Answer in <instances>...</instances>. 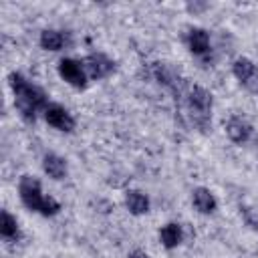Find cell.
<instances>
[{"label":"cell","instance_id":"obj_11","mask_svg":"<svg viewBox=\"0 0 258 258\" xmlns=\"http://www.w3.org/2000/svg\"><path fill=\"white\" fill-rule=\"evenodd\" d=\"M40 167H42L44 175L54 181H60L69 175V161L62 155H58L56 151H46L40 159Z\"/></svg>","mask_w":258,"mask_h":258},{"label":"cell","instance_id":"obj_9","mask_svg":"<svg viewBox=\"0 0 258 258\" xmlns=\"http://www.w3.org/2000/svg\"><path fill=\"white\" fill-rule=\"evenodd\" d=\"M183 42L187 50L198 58H206L212 52V36L204 26H189L183 34Z\"/></svg>","mask_w":258,"mask_h":258},{"label":"cell","instance_id":"obj_5","mask_svg":"<svg viewBox=\"0 0 258 258\" xmlns=\"http://www.w3.org/2000/svg\"><path fill=\"white\" fill-rule=\"evenodd\" d=\"M56 73L60 77V81H64L69 87L77 89V91H85L89 85V77L83 69L81 58H73V56H62L56 64Z\"/></svg>","mask_w":258,"mask_h":258},{"label":"cell","instance_id":"obj_4","mask_svg":"<svg viewBox=\"0 0 258 258\" xmlns=\"http://www.w3.org/2000/svg\"><path fill=\"white\" fill-rule=\"evenodd\" d=\"M81 62H83V69H85L89 81H103V79H109V77L117 71V62H115L109 54H105V52H101V50H95V52L85 54V56L81 58Z\"/></svg>","mask_w":258,"mask_h":258},{"label":"cell","instance_id":"obj_3","mask_svg":"<svg viewBox=\"0 0 258 258\" xmlns=\"http://www.w3.org/2000/svg\"><path fill=\"white\" fill-rule=\"evenodd\" d=\"M18 198H20L22 206L28 212H34L42 218H54L62 210L60 202L52 196H46L42 191L40 179L36 175H30V173L20 175V179H18Z\"/></svg>","mask_w":258,"mask_h":258},{"label":"cell","instance_id":"obj_13","mask_svg":"<svg viewBox=\"0 0 258 258\" xmlns=\"http://www.w3.org/2000/svg\"><path fill=\"white\" fill-rule=\"evenodd\" d=\"M123 204L127 208V212L131 216H145L149 210H151V200L149 196L143 191V189H137V187H129L123 196Z\"/></svg>","mask_w":258,"mask_h":258},{"label":"cell","instance_id":"obj_15","mask_svg":"<svg viewBox=\"0 0 258 258\" xmlns=\"http://www.w3.org/2000/svg\"><path fill=\"white\" fill-rule=\"evenodd\" d=\"M0 236L6 242H18L22 232H20V224L16 220L14 214H10L8 210L0 212Z\"/></svg>","mask_w":258,"mask_h":258},{"label":"cell","instance_id":"obj_1","mask_svg":"<svg viewBox=\"0 0 258 258\" xmlns=\"http://www.w3.org/2000/svg\"><path fill=\"white\" fill-rule=\"evenodd\" d=\"M8 85L14 97V109L18 111L20 119L26 123H36L38 117H42L48 101V93L32 83L30 79H26L20 71H12L8 75Z\"/></svg>","mask_w":258,"mask_h":258},{"label":"cell","instance_id":"obj_16","mask_svg":"<svg viewBox=\"0 0 258 258\" xmlns=\"http://www.w3.org/2000/svg\"><path fill=\"white\" fill-rule=\"evenodd\" d=\"M240 218L246 224V228H250L252 232H258V206L254 204L240 206Z\"/></svg>","mask_w":258,"mask_h":258},{"label":"cell","instance_id":"obj_7","mask_svg":"<svg viewBox=\"0 0 258 258\" xmlns=\"http://www.w3.org/2000/svg\"><path fill=\"white\" fill-rule=\"evenodd\" d=\"M42 119H44V123H46L48 127H52V129L58 131V133H73V131L77 129V119H75V115H73L64 105L54 103V101H50V103L46 105V109H44V113H42Z\"/></svg>","mask_w":258,"mask_h":258},{"label":"cell","instance_id":"obj_14","mask_svg":"<svg viewBox=\"0 0 258 258\" xmlns=\"http://www.w3.org/2000/svg\"><path fill=\"white\" fill-rule=\"evenodd\" d=\"M157 238H159V244L165 248V250H175L177 246L183 244V238H185V232H183V226L179 222H167L159 228L157 232Z\"/></svg>","mask_w":258,"mask_h":258},{"label":"cell","instance_id":"obj_2","mask_svg":"<svg viewBox=\"0 0 258 258\" xmlns=\"http://www.w3.org/2000/svg\"><path fill=\"white\" fill-rule=\"evenodd\" d=\"M181 115L187 119L189 127L200 133L212 131V113H214V95L202 85H191L185 89L179 103H175Z\"/></svg>","mask_w":258,"mask_h":258},{"label":"cell","instance_id":"obj_17","mask_svg":"<svg viewBox=\"0 0 258 258\" xmlns=\"http://www.w3.org/2000/svg\"><path fill=\"white\" fill-rule=\"evenodd\" d=\"M185 8H187L189 12H194V14H196V12H200V10H206V8H208V4H206V2H204V4H200V2H194V4H191V2H189Z\"/></svg>","mask_w":258,"mask_h":258},{"label":"cell","instance_id":"obj_10","mask_svg":"<svg viewBox=\"0 0 258 258\" xmlns=\"http://www.w3.org/2000/svg\"><path fill=\"white\" fill-rule=\"evenodd\" d=\"M38 44L42 50L60 52L67 46H71V32L60 30V28H44L38 34Z\"/></svg>","mask_w":258,"mask_h":258},{"label":"cell","instance_id":"obj_18","mask_svg":"<svg viewBox=\"0 0 258 258\" xmlns=\"http://www.w3.org/2000/svg\"><path fill=\"white\" fill-rule=\"evenodd\" d=\"M127 258H149V254H147V252H143V250H133Z\"/></svg>","mask_w":258,"mask_h":258},{"label":"cell","instance_id":"obj_6","mask_svg":"<svg viewBox=\"0 0 258 258\" xmlns=\"http://www.w3.org/2000/svg\"><path fill=\"white\" fill-rule=\"evenodd\" d=\"M232 75L250 95L258 97V64L248 56H236L232 60Z\"/></svg>","mask_w":258,"mask_h":258},{"label":"cell","instance_id":"obj_12","mask_svg":"<svg viewBox=\"0 0 258 258\" xmlns=\"http://www.w3.org/2000/svg\"><path fill=\"white\" fill-rule=\"evenodd\" d=\"M191 206L198 214L202 216H212L216 214L218 210V200L214 196V191L210 187H204V185H196L191 189Z\"/></svg>","mask_w":258,"mask_h":258},{"label":"cell","instance_id":"obj_8","mask_svg":"<svg viewBox=\"0 0 258 258\" xmlns=\"http://www.w3.org/2000/svg\"><path fill=\"white\" fill-rule=\"evenodd\" d=\"M224 131H226V137L236 145H246L254 137V125L244 115H238V113L230 115L224 121Z\"/></svg>","mask_w":258,"mask_h":258}]
</instances>
